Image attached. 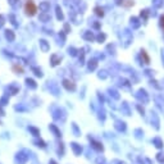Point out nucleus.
Returning <instances> with one entry per match:
<instances>
[{
  "mask_svg": "<svg viewBox=\"0 0 164 164\" xmlns=\"http://www.w3.org/2000/svg\"><path fill=\"white\" fill-rule=\"evenodd\" d=\"M28 131L35 136V137H38V136H40V130L36 127H33V126H28Z\"/></svg>",
  "mask_w": 164,
  "mask_h": 164,
  "instance_id": "8",
  "label": "nucleus"
},
{
  "mask_svg": "<svg viewBox=\"0 0 164 164\" xmlns=\"http://www.w3.org/2000/svg\"><path fill=\"white\" fill-rule=\"evenodd\" d=\"M33 144H36V146H38V147H45L46 146V144L42 141V140H35Z\"/></svg>",
  "mask_w": 164,
  "mask_h": 164,
  "instance_id": "16",
  "label": "nucleus"
},
{
  "mask_svg": "<svg viewBox=\"0 0 164 164\" xmlns=\"http://www.w3.org/2000/svg\"><path fill=\"white\" fill-rule=\"evenodd\" d=\"M13 71L17 73V75H21V73H23V68L22 67H19V65H13Z\"/></svg>",
  "mask_w": 164,
  "mask_h": 164,
  "instance_id": "15",
  "label": "nucleus"
},
{
  "mask_svg": "<svg viewBox=\"0 0 164 164\" xmlns=\"http://www.w3.org/2000/svg\"><path fill=\"white\" fill-rule=\"evenodd\" d=\"M28 160V155H26L25 153H17L15 154V163L17 164H26Z\"/></svg>",
  "mask_w": 164,
  "mask_h": 164,
  "instance_id": "2",
  "label": "nucleus"
},
{
  "mask_svg": "<svg viewBox=\"0 0 164 164\" xmlns=\"http://www.w3.org/2000/svg\"><path fill=\"white\" fill-rule=\"evenodd\" d=\"M10 19H12V23H13L14 26H17V22H15V18H14V15H10Z\"/></svg>",
  "mask_w": 164,
  "mask_h": 164,
  "instance_id": "19",
  "label": "nucleus"
},
{
  "mask_svg": "<svg viewBox=\"0 0 164 164\" xmlns=\"http://www.w3.org/2000/svg\"><path fill=\"white\" fill-rule=\"evenodd\" d=\"M31 69H32V72L35 73V76H37V77H42V76H44V73H42V71H41L40 68H37V67H32Z\"/></svg>",
  "mask_w": 164,
  "mask_h": 164,
  "instance_id": "12",
  "label": "nucleus"
},
{
  "mask_svg": "<svg viewBox=\"0 0 164 164\" xmlns=\"http://www.w3.org/2000/svg\"><path fill=\"white\" fill-rule=\"evenodd\" d=\"M63 86L67 90H69V91H75V90H76L75 83H73V82H71V81H68V80H64L63 81Z\"/></svg>",
  "mask_w": 164,
  "mask_h": 164,
  "instance_id": "4",
  "label": "nucleus"
},
{
  "mask_svg": "<svg viewBox=\"0 0 164 164\" xmlns=\"http://www.w3.org/2000/svg\"><path fill=\"white\" fill-rule=\"evenodd\" d=\"M5 38H7L8 41L13 42L14 38H15V35H14L13 31H12V30H7V31H5Z\"/></svg>",
  "mask_w": 164,
  "mask_h": 164,
  "instance_id": "5",
  "label": "nucleus"
},
{
  "mask_svg": "<svg viewBox=\"0 0 164 164\" xmlns=\"http://www.w3.org/2000/svg\"><path fill=\"white\" fill-rule=\"evenodd\" d=\"M97 38H99V41H101V40H104V38H105V36H104V35H103V36H99V37H97Z\"/></svg>",
  "mask_w": 164,
  "mask_h": 164,
  "instance_id": "21",
  "label": "nucleus"
},
{
  "mask_svg": "<svg viewBox=\"0 0 164 164\" xmlns=\"http://www.w3.org/2000/svg\"><path fill=\"white\" fill-rule=\"evenodd\" d=\"M49 164H58V163H57L55 160H53V159H52V160H50V162H49Z\"/></svg>",
  "mask_w": 164,
  "mask_h": 164,
  "instance_id": "22",
  "label": "nucleus"
},
{
  "mask_svg": "<svg viewBox=\"0 0 164 164\" xmlns=\"http://www.w3.org/2000/svg\"><path fill=\"white\" fill-rule=\"evenodd\" d=\"M4 114H5V113H4V110H3V109H1V108H0V115H1V117H3Z\"/></svg>",
  "mask_w": 164,
  "mask_h": 164,
  "instance_id": "20",
  "label": "nucleus"
},
{
  "mask_svg": "<svg viewBox=\"0 0 164 164\" xmlns=\"http://www.w3.org/2000/svg\"><path fill=\"white\" fill-rule=\"evenodd\" d=\"M40 48H41V50L44 53H46V52H49V49H50V45H49V42L46 41V40H44V38H41L40 41Z\"/></svg>",
  "mask_w": 164,
  "mask_h": 164,
  "instance_id": "3",
  "label": "nucleus"
},
{
  "mask_svg": "<svg viewBox=\"0 0 164 164\" xmlns=\"http://www.w3.org/2000/svg\"><path fill=\"white\" fill-rule=\"evenodd\" d=\"M49 128H50V131H53V132H54V135H55L57 137H60V131L57 128V126H54V124H50Z\"/></svg>",
  "mask_w": 164,
  "mask_h": 164,
  "instance_id": "11",
  "label": "nucleus"
},
{
  "mask_svg": "<svg viewBox=\"0 0 164 164\" xmlns=\"http://www.w3.org/2000/svg\"><path fill=\"white\" fill-rule=\"evenodd\" d=\"M49 9H50V3L49 1L40 3V10L41 12H49Z\"/></svg>",
  "mask_w": 164,
  "mask_h": 164,
  "instance_id": "7",
  "label": "nucleus"
},
{
  "mask_svg": "<svg viewBox=\"0 0 164 164\" xmlns=\"http://www.w3.org/2000/svg\"><path fill=\"white\" fill-rule=\"evenodd\" d=\"M55 10H57V18H58V19H60V21H62V19L64 18V15H63V13H62V9H60V7L58 5V7L55 8Z\"/></svg>",
  "mask_w": 164,
  "mask_h": 164,
  "instance_id": "14",
  "label": "nucleus"
},
{
  "mask_svg": "<svg viewBox=\"0 0 164 164\" xmlns=\"http://www.w3.org/2000/svg\"><path fill=\"white\" fill-rule=\"evenodd\" d=\"M7 89L9 90V92L12 94V95H15V94H17V92L19 91V87H18L17 85H14V83H13V85H9Z\"/></svg>",
  "mask_w": 164,
  "mask_h": 164,
  "instance_id": "6",
  "label": "nucleus"
},
{
  "mask_svg": "<svg viewBox=\"0 0 164 164\" xmlns=\"http://www.w3.org/2000/svg\"><path fill=\"white\" fill-rule=\"evenodd\" d=\"M25 10H26L27 15H35L36 12H37V8H36V5H35V3L32 1V0H28L25 5Z\"/></svg>",
  "mask_w": 164,
  "mask_h": 164,
  "instance_id": "1",
  "label": "nucleus"
},
{
  "mask_svg": "<svg viewBox=\"0 0 164 164\" xmlns=\"http://www.w3.org/2000/svg\"><path fill=\"white\" fill-rule=\"evenodd\" d=\"M8 101H9V99H8V96H7V95H4V96L1 97V100H0V104H1V105H7Z\"/></svg>",
  "mask_w": 164,
  "mask_h": 164,
  "instance_id": "17",
  "label": "nucleus"
},
{
  "mask_svg": "<svg viewBox=\"0 0 164 164\" xmlns=\"http://www.w3.org/2000/svg\"><path fill=\"white\" fill-rule=\"evenodd\" d=\"M59 63H60V58H58L55 54L52 55V65H58Z\"/></svg>",
  "mask_w": 164,
  "mask_h": 164,
  "instance_id": "13",
  "label": "nucleus"
},
{
  "mask_svg": "<svg viewBox=\"0 0 164 164\" xmlns=\"http://www.w3.org/2000/svg\"><path fill=\"white\" fill-rule=\"evenodd\" d=\"M95 12H96V14L97 15H103V9H100V8H95Z\"/></svg>",
  "mask_w": 164,
  "mask_h": 164,
  "instance_id": "18",
  "label": "nucleus"
},
{
  "mask_svg": "<svg viewBox=\"0 0 164 164\" xmlns=\"http://www.w3.org/2000/svg\"><path fill=\"white\" fill-rule=\"evenodd\" d=\"M41 22H49L50 21V15L48 14V12H44V14H40V17H38Z\"/></svg>",
  "mask_w": 164,
  "mask_h": 164,
  "instance_id": "10",
  "label": "nucleus"
},
{
  "mask_svg": "<svg viewBox=\"0 0 164 164\" xmlns=\"http://www.w3.org/2000/svg\"><path fill=\"white\" fill-rule=\"evenodd\" d=\"M26 85L28 86L30 89H32V90H35L37 87V85H36V82H35L32 78H26Z\"/></svg>",
  "mask_w": 164,
  "mask_h": 164,
  "instance_id": "9",
  "label": "nucleus"
}]
</instances>
